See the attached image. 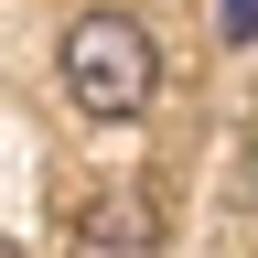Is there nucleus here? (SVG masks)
Here are the masks:
<instances>
[{
	"instance_id": "nucleus-1",
	"label": "nucleus",
	"mask_w": 258,
	"mask_h": 258,
	"mask_svg": "<svg viewBox=\"0 0 258 258\" xmlns=\"http://www.w3.org/2000/svg\"><path fill=\"white\" fill-rule=\"evenodd\" d=\"M151 86H161V54H151V32L129 11H86L64 32V97H76L86 118H140Z\"/></svg>"
},
{
	"instance_id": "nucleus-2",
	"label": "nucleus",
	"mask_w": 258,
	"mask_h": 258,
	"mask_svg": "<svg viewBox=\"0 0 258 258\" xmlns=\"http://www.w3.org/2000/svg\"><path fill=\"white\" fill-rule=\"evenodd\" d=\"M76 258H161V205L151 194H97V205H76Z\"/></svg>"
},
{
	"instance_id": "nucleus-3",
	"label": "nucleus",
	"mask_w": 258,
	"mask_h": 258,
	"mask_svg": "<svg viewBox=\"0 0 258 258\" xmlns=\"http://www.w3.org/2000/svg\"><path fill=\"white\" fill-rule=\"evenodd\" d=\"M0 258H11V247H0Z\"/></svg>"
}]
</instances>
